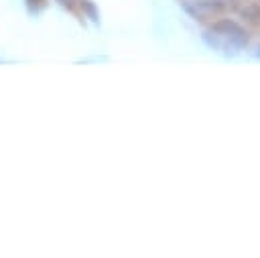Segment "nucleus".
<instances>
[{"label":"nucleus","mask_w":260,"mask_h":258,"mask_svg":"<svg viewBox=\"0 0 260 258\" xmlns=\"http://www.w3.org/2000/svg\"><path fill=\"white\" fill-rule=\"evenodd\" d=\"M254 57H256V59L260 61V43H258V45L254 47Z\"/></svg>","instance_id":"7"},{"label":"nucleus","mask_w":260,"mask_h":258,"mask_svg":"<svg viewBox=\"0 0 260 258\" xmlns=\"http://www.w3.org/2000/svg\"><path fill=\"white\" fill-rule=\"evenodd\" d=\"M79 8L83 10L85 18H89L93 24H100L102 22V14H100V8L93 0H79Z\"/></svg>","instance_id":"3"},{"label":"nucleus","mask_w":260,"mask_h":258,"mask_svg":"<svg viewBox=\"0 0 260 258\" xmlns=\"http://www.w3.org/2000/svg\"><path fill=\"white\" fill-rule=\"evenodd\" d=\"M201 41L211 51H219L225 57H236L248 47L250 35L234 18H219L201 33Z\"/></svg>","instance_id":"1"},{"label":"nucleus","mask_w":260,"mask_h":258,"mask_svg":"<svg viewBox=\"0 0 260 258\" xmlns=\"http://www.w3.org/2000/svg\"><path fill=\"white\" fill-rule=\"evenodd\" d=\"M244 4H246V6L240 8V14H242L246 20L258 24V22H260V0H256V2H244Z\"/></svg>","instance_id":"4"},{"label":"nucleus","mask_w":260,"mask_h":258,"mask_svg":"<svg viewBox=\"0 0 260 258\" xmlns=\"http://www.w3.org/2000/svg\"><path fill=\"white\" fill-rule=\"evenodd\" d=\"M47 6V0H24V8L30 16H39Z\"/></svg>","instance_id":"5"},{"label":"nucleus","mask_w":260,"mask_h":258,"mask_svg":"<svg viewBox=\"0 0 260 258\" xmlns=\"http://www.w3.org/2000/svg\"><path fill=\"white\" fill-rule=\"evenodd\" d=\"M240 2H246V0H240Z\"/></svg>","instance_id":"8"},{"label":"nucleus","mask_w":260,"mask_h":258,"mask_svg":"<svg viewBox=\"0 0 260 258\" xmlns=\"http://www.w3.org/2000/svg\"><path fill=\"white\" fill-rule=\"evenodd\" d=\"M181 8L197 22L209 20L213 16H219L228 4L223 0H181Z\"/></svg>","instance_id":"2"},{"label":"nucleus","mask_w":260,"mask_h":258,"mask_svg":"<svg viewBox=\"0 0 260 258\" xmlns=\"http://www.w3.org/2000/svg\"><path fill=\"white\" fill-rule=\"evenodd\" d=\"M55 2H57L61 8H65V10H73V6H75L73 0H55Z\"/></svg>","instance_id":"6"}]
</instances>
